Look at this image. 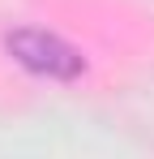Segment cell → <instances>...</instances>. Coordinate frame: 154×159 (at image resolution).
<instances>
[{"instance_id":"obj_1","label":"cell","mask_w":154,"mask_h":159,"mask_svg":"<svg viewBox=\"0 0 154 159\" xmlns=\"http://www.w3.org/2000/svg\"><path fill=\"white\" fill-rule=\"evenodd\" d=\"M9 52L22 65H30L34 73H47V78H73V73H81V56L73 48H64L60 39L43 34V30H17L9 39Z\"/></svg>"}]
</instances>
